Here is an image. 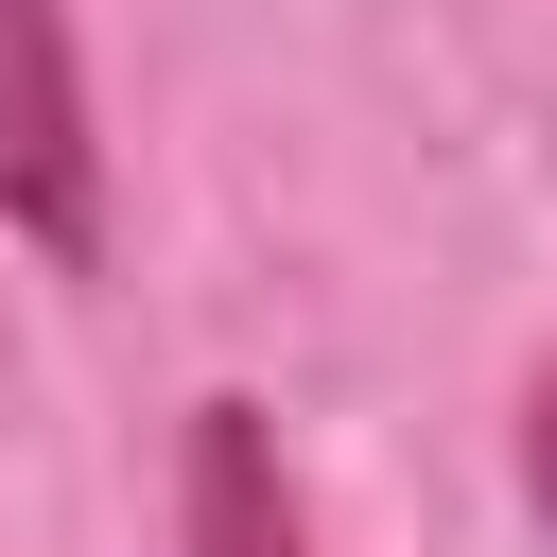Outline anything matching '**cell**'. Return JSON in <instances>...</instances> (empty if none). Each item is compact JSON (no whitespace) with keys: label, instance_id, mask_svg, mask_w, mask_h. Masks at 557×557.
<instances>
[{"label":"cell","instance_id":"6da1fadb","mask_svg":"<svg viewBox=\"0 0 557 557\" xmlns=\"http://www.w3.org/2000/svg\"><path fill=\"white\" fill-rule=\"evenodd\" d=\"M0 226L52 261H104V139H87L70 0H0Z\"/></svg>","mask_w":557,"mask_h":557},{"label":"cell","instance_id":"7a4b0ae2","mask_svg":"<svg viewBox=\"0 0 557 557\" xmlns=\"http://www.w3.org/2000/svg\"><path fill=\"white\" fill-rule=\"evenodd\" d=\"M191 557H296V487L261 400H191Z\"/></svg>","mask_w":557,"mask_h":557},{"label":"cell","instance_id":"3957f363","mask_svg":"<svg viewBox=\"0 0 557 557\" xmlns=\"http://www.w3.org/2000/svg\"><path fill=\"white\" fill-rule=\"evenodd\" d=\"M522 505H540V522H557V366H540V383H522Z\"/></svg>","mask_w":557,"mask_h":557}]
</instances>
